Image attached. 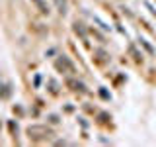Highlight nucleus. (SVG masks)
Masks as SVG:
<instances>
[{
  "label": "nucleus",
  "mask_w": 156,
  "mask_h": 147,
  "mask_svg": "<svg viewBox=\"0 0 156 147\" xmlns=\"http://www.w3.org/2000/svg\"><path fill=\"white\" fill-rule=\"evenodd\" d=\"M31 2L39 8V12H41V14H49V12H51V8H49V4L45 2V0H31Z\"/></svg>",
  "instance_id": "7ed1b4c3"
},
{
  "label": "nucleus",
  "mask_w": 156,
  "mask_h": 147,
  "mask_svg": "<svg viewBox=\"0 0 156 147\" xmlns=\"http://www.w3.org/2000/svg\"><path fill=\"white\" fill-rule=\"evenodd\" d=\"M68 86H72V90H82V92L86 90L84 85H82V82H76V81H68Z\"/></svg>",
  "instance_id": "39448f33"
},
{
  "label": "nucleus",
  "mask_w": 156,
  "mask_h": 147,
  "mask_svg": "<svg viewBox=\"0 0 156 147\" xmlns=\"http://www.w3.org/2000/svg\"><path fill=\"white\" fill-rule=\"evenodd\" d=\"M57 6H58V12L61 14H66V0H55Z\"/></svg>",
  "instance_id": "423d86ee"
},
{
  "label": "nucleus",
  "mask_w": 156,
  "mask_h": 147,
  "mask_svg": "<svg viewBox=\"0 0 156 147\" xmlns=\"http://www.w3.org/2000/svg\"><path fill=\"white\" fill-rule=\"evenodd\" d=\"M140 45H143L146 51L148 53H154V49H152V45H148V43H146V39H140Z\"/></svg>",
  "instance_id": "0eeeda50"
},
{
  "label": "nucleus",
  "mask_w": 156,
  "mask_h": 147,
  "mask_svg": "<svg viewBox=\"0 0 156 147\" xmlns=\"http://www.w3.org/2000/svg\"><path fill=\"white\" fill-rule=\"evenodd\" d=\"M100 94H101V96H104V98H105V100H107V98H109V94H107V92L104 90V88H101V90H100Z\"/></svg>",
  "instance_id": "6e6552de"
},
{
  "label": "nucleus",
  "mask_w": 156,
  "mask_h": 147,
  "mask_svg": "<svg viewBox=\"0 0 156 147\" xmlns=\"http://www.w3.org/2000/svg\"><path fill=\"white\" fill-rule=\"evenodd\" d=\"M55 67H57L61 73H74V71H76L74 65H72V61H70L66 55H58V59L55 61Z\"/></svg>",
  "instance_id": "f257e3e1"
},
{
  "label": "nucleus",
  "mask_w": 156,
  "mask_h": 147,
  "mask_svg": "<svg viewBox=\"0 0 156 147\" xmlns=\"http://www.w3.org/2000/svg\"><path fill=\"white\" fill-rule=\"evenodd\" d=\"M10 94H12V86H10V85H2V86H0V96H2V98H8Z\"/></svg>",
  "instance_id": "20e7f679"
},
{
  "label": "nucleus",
  "mask_w": 156,
  "mask_h": 147,
  "mask_svg": "<svg viewBox=\"0 0 156 147\" xmlns=\"http://www.w3.org/2000/svg\"><path fill=\"white\" fill-rule=\"evenodd\" d=\"M27 134H29V137H33V139H41L43 135H49V131L41 126H31L27 130Z\"/></svg>",
  "instance_id": "f03ea898"
}]
</instances>
